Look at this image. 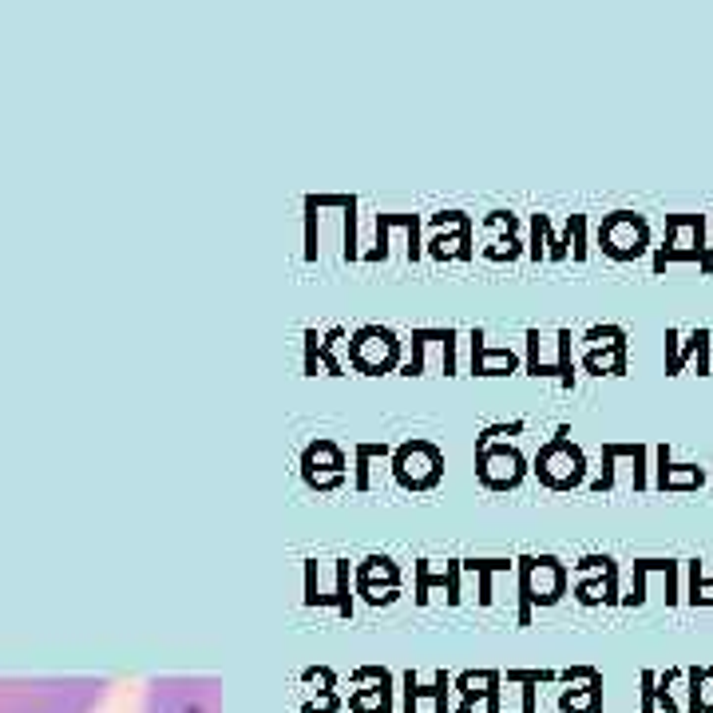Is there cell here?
<instances>
[{"instance_id": "cell-14", "label": "cell", "mask_w": 713, "mask_h": 713, "mask_svg": "<svg viewBox=\"0 0 713 713\" xmlns=\"http://www.w3.org/2000/svg\"><path fill=\"white\" fill-rule=\"evenodd\" d=\"M674 357H678V333H666V373H674Z\"/></svg>"}, {"instance_id": "cell-4", "label": "cell", "mask_w": 713, "mask_h": 713, "mask_svg": "<svg viewBox=\"0 0 713 713\" xmlns=\"http://www.w3.org/2000/svg\"><path fill=\"white\" fill-rule=\"evenodd\" d=\"M599 242H603V250H607L611 258L634 262V258L646 254V246H650L646 218H642V214H630V210H614L611 218L603 222V230H599Z\"/></svg>"}, {"instance_id": "cell-11", "label": "cell", "mask_w": 713, "mask_h": 713, "mask_svg": "<svg viewBox=\"0 0 713 713\" xmlns=\"http://www.w3.org/2000/svg\"><path fill=\"white\" fill-rule=\"evenodd\" d=\"M567 242H575V258H587V218L583 214H571V234Z\"/></svg>"}, {"instance_id": "cell-13", "label": "cell", "mask_w": 713, "mask_h": 713, "mask_svg": "<svg viewBox=\"0 0 713 713\" xmlns=\"http://www.w3.org/2000/svg\"><path fill=\"white\" fill-rule=\"evenodd\" d=\"M654 682H658L654 674H642V686H646L642 690V713H654Z\"/></svg>"}, {"instance_id": "cell-9", "label": "cell", "mask_w": 713, "mask_h": 713, "mask_svg": "<svg viewBox=\"0 0 713 713\" xmlns=\"http://www.w3.org/2000/svg\"><path fill=\"white\" fill-rule=\"evenodd\" d=\"M690 694H694V702L702 706V713H713V666L710 670H690Z\"/></svg>"}, {"instance_id": "cell-12", "label": "cell", "mask_w": 713, "mask_h": 713, "mask_svg": "<svg viewBox=\"0 0 713 713\" xmlns=\"http://www.w3.org/2000/svg\"><path fill=\"white\" fill-rule=\"evenodd\" d=\"M694 337H698V373H710V329H694Z\"/></svg>"}, {"instance_id": "cell-1", "label": "cell", "mask_w": 713, "mask_h": 713, "mask_svg": "<svg viewBox=\"0 0 713 713\" xmlns=\"http://www.w3.org/2000/svg\"><path fill=\"white\" fill-rule=\"evenodd\" d=\"M92 706L88 682H20L0 686V713H84Z\"/></svg>"}, {"instance_id": "cell-6", "label": "cell", "mask_w": 713, "mask_h": 713, "mask_svg": "<svg viewBox=\"0 0 713 713\" xmlns=\"http://www.w3.org/2000/svg\"><path fill=\"white\" fill-rule=\"evenodd\" d=\"M480 476L492 484V488H515L523 480V456L515 448H492V452H480Z\"/></svg>"}, {"instance_id": "cell-8", "label": "cell", "mask_w": 713, "mask_h": 713, "mask_svg": "<svg viewBox=\"0 0 713 713\" xmlns=\"http://www.w3.org/2000/svg\"><path fill=\"white\" fill-rule=\"evenodd\" d=\"M587 373L603 377V373H626V341H607V345H595L587 353Z\"/></svg>"}, {"instance_id": "cell-2", "label": "cell", "mask_w": 713, "mask_h": 713, "mask_svg": "<svg viewBox=\"0 0 713 713\" xmlns=\"http://www.w3.org/2000/svg\"><path fill=\"white\" fill-rule=\"evenodd\" d=\"M519 563H523V567H519V595H523V614H519V618L527 622L531 603L551 607V603L563 599L567 575H563L559 559H551V555H543V559H519Z\"/></svg>"}, {"instance_id": "cell-7", "label": "cell", "mask_w": 713, "mask_h": 713, "mask_svg": "<svg viewBox=\"0 0 713 713\" xmlns=\"http://www.w3.org/2000/svg\"><path fill=\"white\" fill-rule=\"evenodd\" d=\"M702 480L698 464H670V444L658 448V488H702Z\"/></svg>"}, {"instance_id": "cell-5", "label": "cell", "mask_w": 713, "mask_h": 713, "mask_svg": "<svg viewBox=\"0 0 713 713\" xmlns=\"http://www.w3.org/2000/svg\"><path fill=\"white\" fill-rule=\"evenodd\" d=\"M662 250H690V254H698L706 274L713 270V254L706 250V218L702 214H670Z\"/></svg>"}, {"instance_id": "cell-10", "label": "cell", "mask_w": 713, "mask_h": 713, "mask_svg": "<svg viewBox=\"0 0 713 713\" xmlns=\"http://www.w3.org/2000/svg\"><path fill=\"white\" fill-rule=\"evenodd\" d=\"M690 603H694V607H706V603H713V583L702 579V563H698V559L690 563Z\"/></svg>"}, {"instance_id": "cell-3", "label": "cell", "mask_w": 713, "mask_h": 713, "mask_svg": "<svg viewBox=\"0 0 713 713\" xmlns=\"http://www.w3.org/2000/svg\"><path fill=\"white\" fill-rule=\"evenodd\" d=\"M583 468H587V460H583V452L567 440V428H559V436L539 452V460H535V472H539V480L547 484V488H575L579 480H583Z\"/></svg>"}]
</instances>
